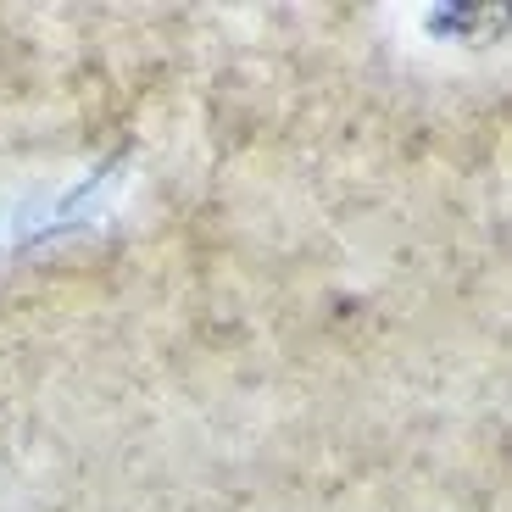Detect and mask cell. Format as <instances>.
I'll list each match as a JSON object with an SVG mask.
<instances>
[]
</instances>
